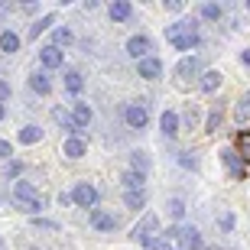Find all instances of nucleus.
Masks as SVG:
<instances>
[{
    "label": "nucleus",
    "mask_w": 250,
    "mask_h": 250,
    "mask_svg": "<svg viewBox=\"0 0 250 250\" xmlns=\"http://www.w3.org/2000/svg\"><path fill=\"white\" fill-rule=\"evenodd\" d=\"M198 17H188V20H179L172 26H166V42L176 46L179 52H188V49H198L202 46V36H198Z\"/></svg>",
    "instance_id": "f257e3e1"
},
{
    "label": "nucleus",
    "mask_w": 250,
    "mask_h": 250,
    "mask_svg": "<svg viewBox=\"0 0 250 250\" xmlns=\"http://www.w3.org/2000/svg\"><path fill=\"white\" fill-rule=\"evenodd\" d=\"M10 202L17 205L23 214H33V218L42 211V198H39L36 186H33V182H26V179L13 182V188H10Z\"/></svg>",
    "instance_id": "f03ea898"
},
{
    "label": "nucleus",
    "mask_w": 250,
    "mask_h": 250,
    "mask_svg": "<svg viewBox=\"0 0 250 250\" xmlns=\"http://www.w3.org/2000/svg\"><path fill=\"white\" fill-rule=\"evenodd\" d=\"M166 241L182 244V250H205L202 231H198L195 224H172V228L166 231Z\"/></svg>",
    "instance_id": "7ed1b4c3"
},
{
    "label": "nucleus",
    "mask_w": 250,
    "mask_h": 250,
    "mask_svg": "<svg viewBox=\"0 0 250 250\" xmlns=\"http://www.w3.org/2000/svg\"><path fill=\"white\" fill-rule=\"evenodd\" d=\"M159 234V214L156 211H143V218H140L137 224H133V231H130V241H137L146 247L149 241H156Z\"/></svg>",
    "instance_id": "20e7f679"
},
{
    "label": "nucleus",
    "mask_w": 250,
    "mask_h": 250,
    "mask_svg": "<svg viewBox=\"0 0 250 250\" xmlns=\"http://www.w3.org/2000/svg\"><path fill=\"white\" fill-rule=\"evenodd\" d=\"M149 121V107L143 101H130L124 104V124H127L130 130H143Z\"/></svg>",
    "instance_id": "39448f33"
},
{
    "label": "nucleus",
    "mask_w": 250,
    "mask_h": 250,
    "mask_svg": "<svg viewBox=\"0 0 250 250\" xmlns=\"http://www.w3.org/2000/svg\"><path fill=\"white\" fill-rule=\"evenodd\" d=\"M218 156H221V163L228 166L231 179H237V182H247V163H244V159L237 156V149H234V146H228V149H221Z\"/></svg>",
    "instance_id": "423d86ee"
},
{
    "label": "nucleus",
    "mask_w": 250,
    "mask_h": 250,
    "mask_svg": "<svg viewBox=\"0 0 250 250\" xmlns=\"http://www.w3.org/2000/svg\"><path fill=\"white\" fill-rule=\"evenodd\" d=\"M127 56L130 59H137V62H143V59H149L153 56V39L146 36V33H137V36H130L127 39Z\"/></svg>",
    "instance_id": "0eeeda50"
},
{
    "label": "nucleus",
    "mask_w": 250,
    "mask_h": 250,
    "mask_svg": "<svg viewBox=\"0 0 250 250\" xmlns=\"http://www.w3.org/2000/svg\"><path fill=\"white\" fill-rule=\"evenodd\" d=\"M72 198L78 208H98V186H91V182H75L72 188Z\"/></svg>",
    "instance_id": "6e6552de"
},
{
    "label": "nucleus",
    "mask_w": 250,
    "mask_h": 250,
    "mask_svg": "<svg viewBox=\"0 0 250 250\" xmlns=\"http://www.w3.org/2000/svg\"><path fill=\"white\" fill-rule=\"evenodd\" d=\"M88 221H91L94 231H101V234H114L117 228H121V221H117L111 211H104V208H94V211H88Z\"/></svg>",
    "instance_id": "1a4fd4ad"
},
{
    "label": "nucleus",
    "mask_w": 250,
    "mask_h": 250,
    "mask_svg": "<svg viewBox=\"0 0 250 250\" xmlns=\"http://www.w3.org/2000/svg\"><path fill=\"white\" fill-rule=\"evenodd\" d=\"M137 75L143 78V82H156V78H163V59L149 56V59H143V62H137Z\"/></svg>",
    "instance_id": "9d476101"
},
{
    "label": "nucleus",
    "mask_w": 250,
    "mask_h": 250,
    "mask_svg": "<svg viewBox=\"0 0 250 250\" xmlns=\"http://www.w3.org/2000/svg\"><path fill=\"white\" fill-rule=\"evenodd\" d=\"M39 62H42V72H52V68H62L65 62V52L56 46H42L39 49Z\"/></svg>",
    "instance_id": "9b49d317"
},
{
    "label": "nucleus",
    "mask_w": 250,
    "mask_h": 250,
    "mask_svg": "<svg viewBox=\"0 0 250 250\" xmlns=\"http://www.w3.org/2000/svg\"><path fill=\"white\" fill-rule=\"evenodd\" d=\"M29 91H36L39 98H49V94H52V78H49V72H33L29 75Z\"/></svg>",
    "instance_id": "f8f14e48"
},
{
    "label": "nucleus",
    "mask_w": 250,
    "mask_h": 250,
    "mask_svg": "<svg viewBox=\"0 0 250 250\" xmlns=\"http://www.w3.org/2000/svg\"><path fill=\"white\" fill-rule=\"evenodd\" d=\"M84 153H88V140H82V137H68L62 143V156H68V159H82Z\"/></svg>",
    "instance_id": "ddd939ff"
},
{
    "label": "nucleus",
    "mask_w": 250,
    "mask_h": 250,
    "mask_svg": "<svg viewBox=\"0 0 250 250\" xmlns=\"http://www.w3.org/2000/svg\"><path fill=\"white\" fill-rule=\"evenodd\" d=\"M52 117L62 124V130L68 133V137H82V130H78V124H75L72 111H65V107H52Z\"/></svg>",
    "instance_id": "4468645a"
},
{
    "label": "nucleus",
    "mask_w": 250,
    "mask_h": 250,
    "mask_svg": "<svg viewBox=\"0 0 250 250\" xmlns=\"http://www.w3.org/2000/svg\"><path fill=\"white\" fill-rule=\"evenodd\" d=\"M121 182H124V192H146V176H143V172L127 169L121 176Z\"/></svg>",
    "instance_id": "2eb2a0df"
},
{
    "label": "nucleus",
    "mask_w": 250,
    "mask_h": 250,
    "mask_svg": "<svg viewBox=\"0 0 250 250\" xmlns=\"http://www.w3.org/2000/svg\"><path fill=\"white\" fill-rule=\"evenodd\" d=\"M159 130H163V137H166V140H176V133H179V114L176 111H163V117H159Z\"/></svg>",
    "instance_id": "dca6fc26"
},
{
    "label": "nucleus",
    "mask_w": 250,
    "mask_h": 250,
    "mask_svg": "<svg viewBox=\"0 0 250 250\" xmlns=\"http://www.w3.org/2000/svg\"><path fill=\"white\" fill-rule=\"evenodd\" d=\"M221 82H224V75L218 72V68H208V72L202 75V82H198V88H202L205 94H214L218 88H221Z\"/></svg>",
    "instance_id": "f3484780"
},
{
    "label": "nucleus",
    "mask_w": 250,
    "mask_h": 250,
    "mask_svg": "<svg viewBox=\"0 0 250 250\" xmlns=\"http://www.w3.org/2000/svg\"><path fill=\"white\" fill-rule=\"evenodd\" d=\"M198 68H202L198 56H186L182 62L176 65V78H195V75H198Z\"/></svg>",
    "instance_id": "a211bd4d"
},
{
    "label": "nucleus",
    "mask_w": 250,
    "mask_h": 250,
    "mask_svg": "<svg viewBox=\"0 0 250 250\" xmlns=\"http://www.w3.org/2000/svg\"><path fill=\"white\" fill-rule=\"evenodd\" d=\"M107 13H111L114 23H124V20L133 17V3H127V0H114L111 7H107Z\"/></svg>",
    "instance_id": "6ab92c4d"
},
{
    "label": "nucleus",
    "mask_w": 250,
    "mask_h": 250,
    "mask_svg": "<svg viewBox=\"0 0 250 250\" xmlns=\"http://www.w3.org/2000/svg\"><path fill=\"white\" fill-rule=\"evenodd\" d=\"M72 117H75V124H78V130H84V127H88V124L94 121L91 107H88V104H84V101H75V104H72Z\"/></svg>",
    "instance_id": "aec40b11"
},
{
    "label": "nucleus",
    "mask_w": 250,
    "mask_h": 250,
    "mask_svg": "<svg viewBox=\"0 0 250 250\" xmlns=\"http://www.w3.org/2000/svg\"><path fill=\"white\" fill-rule=\"evenodd\" d=\"M234 149H237V156L250 166V130H237L234 133Z\"/></svg>",
    "instance_id": "412c9836"
},
{
    "label": "nucleus",
    "mask_w": 250,
    "mask_h": 250,
    "mask_svg": "<svg viewBox=\"0 0 250 250\" xmlns=\"http://www.w3.org/2000/svg\"><path fill=\"white\" fill-rule=\"evenodd\" d=\"M65 91L68 94H82L84 91V75L75 72V68H68V72H65Z\"/></svg>",
    "instance_id": "4be33fe9"
},
{
    "label": "nucleus",
    "mask_w": 250,
    "mask_h": 250,
    "mask_svg": "<svg viewBox=\"0 0 250 250\" xmlns=\"http://www.w3.org/2000/svg\"><path fill=\"white\" fill-rule=\"evenodd\" d=\"M0 52H7V56L20 52V36L13 29H3V33H0Z\"/></svg>",
    "instance_id": "5701e85b"
},
{
    "label": "nucleus",
    "mask_w": 250,
    "mask_h": 250,
    "mask_svg": "<svg viewBox=\"0 0 250 250\" xmlns=\"http://www.w3.org/2000/svg\"><path fill=\"white\" fill-rule=\"evenodd\" d=\"M52 23H56V13H46V17H39L36 23H33V26H29V33H26V36L33 39V42H36V39L42 36V33H46V29L52 26Z\"/></svg>",
    "instance_id": "b1692460"
},
{
    "label": "nucleus",
    "mask_w": 250,
    "mask_h": 250,
    "mask_svg": "<svg viewBox=\"0 0 250 250\" xmlns=\"http://www.w3.org/2000/svg\"><path fill=\"white\" fill-rule=\"evenodd\" d=\"M72 42H75V33L68 26H56L52 29V46L56 49H65V46H72Z\"/></svg>",
    "instance_id": "393cba45"
},
{
    "label": "nucleus",
    "mask_w": 250,
    "mask_h": 250,
    "mask_svg": "<svg viewBox=\"0 0 250 250\" xmlns=\"http://www.w3.org/2000/svg\"><path fill=\"white\" fill-rule=\"evenodd\" d=\"M166 211H169V218H172L176 224H182V218H186V202H182L179 195H172V198L166 202Z\"/></svg>",
    "instance_id": "a878e982"
},
{
    "label": "nucleus",
    "mask_w": 250,
    "mask_h": 250,
    "mask_svg": "<svg viewBox=\"0 0 250 250\" xmlns=\"http://www.w3.org/2000/svg\"><path fill=\"white\" fill-rule=\"evenodd\" d=\"M20 143H23V146H33V143H39V140H42V130L36 127V124H26V127L20 130Z\"/></svg>",
    "instance_id": "bb28decb"
},
{
    "label": "nucleus",
    "mask_w": 250,
    "mask_h": 250,
    "mask_svg": "<svg viewBox=\"0 0 250 250\" xmlns=\"http://www.w3.org/2000/svg\"><path fill=\"white\" fill-rule=\"evenodd\" d=\"M221 17H224L221 3H202V7H198V20H208V23H218Z\"/></svg>",
    "instance_id": "cd10ccee"
},
{
    "label": "nucleus",
    "mask_w": 250,
    "mask_h": 250,
    "mask_svg": "<svg viewBox=\"0 0 250 250\" xmlns=\"http://www.w3.org/2000/svg\"><path fill=\"white\" fill-rule=\"evenodd\" d=\"M234 117H237L241 124H247V121H250V88L241 94V101H237V107H234Z\"/></svg>",
    "instance_id": "c85d7f7f"
},
{
    "label": "nucleus",
    "mask_w": 250,
    "mask_h": 250,
    "mask_svg": "<svg viewBox=\"0 0 250 250\" xmlns=\"http://www.w3.org/2000/svg\"><path fill=\"white\" fill-rule=\"evenodd\" d=\"M221 121H224V107L218 104V107H211V114H208V121H205V133H218Z\"/></svg>",
    "instance_id": "c756f323"
},
{
    "label": "nucleus",
    "mask_w": 250,
    "mask_h": 250,
    "mask_svg": "<svg viewBox=\"0 0 250 250\" xmlns=\"http://www.w3.org/2000/svg\"><path fill=\"white\" fill-rule=\"evenodd\" d=\"M124 205H127L130 211H140V208H146V192H124Z\"/></svg>",
    "instance_id": "7c9ffc66"
},
{
    "label": "nucleus",
    "mask_w": 250,
    "mask_h": 250,
    "mask_svg": "<svg viewBox=\"0 0 250 250\" xmlns=\"http://www.w3.org/2000/svg\"><path fill=\"white\" fill-rule=\"evenodd\" d=\"M130 169L146 176V172H149V156H146V153H140V149H137V153H130Z\"/></svg>",
    "instance_id": "2f4dec72"
},
{
    "label": "nucleus",
    "mask_w": 250,
    "mask_h": 250,
    "mask_svg": "<svg viewBox=\"0 0 250 250\" xmlns=\"http://www.w3.org/2000/svg\"><path fill=\"white\" fill-rule=\"evenodd\" d=\"M234 224H237L234 211H221V214H218V228H221L224 234H231V231H234Z\"/></svg>",
    "instance_id": "473e14b6"
},
{
    "label": "nucleus",
    "mask_w": 250,
    "mask_h": 250,
    "mask_svg": "<svg viewBox=\"0 0 250 250\" xmlns=\"http://www.w3.org/2000/svg\"><path fill=\"white\" fill-rule=\"evenodd\" d=\"M3 172H7V179H13V182H20V172H23V163H20V159H10Z\"/></svg>",
    "instance_id": "72a5a7b5"
},
{
    "label": "nucleus",
    "mask_w": 250,
    "mask_h": 250,
    "mask_svg": "<svg viewBox=\"0 0 250 250\" xmlns=\"http://www.w3.org/2000/svg\"><path fill=\"white\" fill-rule=\"evenodd\" d=\"M179 166H182V169H198V159H195V153H179Z\"/></svg>",
    "instance_id": "f704fd0d"
},
{
    "label": "nucleus",
    "mask_w": 250,
    "mask_h": 250,
    "mask_svg": "<svg viewBox=\"0 0 250 250\" xmlns=\"http://www.w3.org/2000/svg\"><path fill=\"white\" fill-rule=\"evenodd\" d=\"M0 159H13V143H10V140H0Z\"/></svg>",
    "instance_id": "c9c22d12"
},
{
    "label": "nucleus",
    "mask_w": 250,
    "mask_h": 250,
    "mask_svg": "<svg viewBox=\"0 0 250 250\" xmlns=\"http://www.w3.org/2000/svg\"><path fill=\"white\" fill-rule=\"evenodd\" d=\"M33 224H36V228H42V231H56V228H59L56 221H46V218H33Z\"/></svg>",
    "instance_id": "e433bc0d"
},
{
    "label": "nucleus",
    "mask_w": 250,
    "mask_h": 250,
    "mask_svg": "<svg viewBox=\"0 0 250 250\" xmlns=\"http://www.w3.org/2000/svg\"><path fill=\"white\" fill-rule=\"evenodd\" d=\"M7 98H10V82H7V78H0V104L7 101Z\"/></svg>",
    "instance_id": "4c0bfd02"
},
{
    "label": "nucleus",
    "mask_w": 250,
    "mask_h": 250,
    "mask_svg": "<svg viewBox=\"0 0 250 250\" xmlns=\"http://www.w3.org/2000/svg\"><path fill=\"white\" fill-rule=\"evenodd\" d=\"M59 205H62V208H68V205H75L72 192H59Z\"/></svg>",
    "instance_id": "58836bf2"
},
{
    "label": "nucleus",
    "mask_w": 250,
    "mask_h": 250,
    "mask_svg": "<svg viewBox=\"0 0 250 250\" xmlns=\"http://www.w3.org/2000/svg\"><path fill=\"white\" fill-rule=\"evenodd\" d=\"M195 121H198V111H195L192 104H188V111H186V124H188V127H195Z\"/></svg>",
    "instance_id": "ea45409f"
},
{
    "label": "nucleus",
    "mask_w": 250,
    "mask_h": 250,
    "mask_svg": "<svg viewBox=\"0 0 250 250\" xmlns=\"http://www.w3.org/2000/svg\"><path fill=\"white\" fill-rule=\"evenodd\" d=\"M166 10L169 13H182V0H166Z\"/></svg>",
    "instance_id": "a19ab883"
},
{
    "label": "nucleus",
    "mask_w": 250,
    "mask_h": 250,
    "mask_svg": "<svg viewBox=\"0 0 250 250\" xmlns=\"http://www.w3.org/2000/svg\"><path fill=\"white\" fill-rule=\"evenodd\" d=\"M241 62H244V65L250 68V49H244V52H241Z\"/></svg>",
    "instance_id": "79ce46f5"
},
{
    "label": "nucleus",
    "mask_w": 250,
    "mask_h": 250,
    "mask_svg": "<svg viewBox=\"0 0 250 250\" xmlns=\"http://www.w3.org/2000/svg\"><path fill=\"white\" fill-rule=\"evenodd\" d=\"M3 117H7V107H3V104H0V121H3Z\"/></svg>",
    "instance_id": "37998d69"
},
{
    "label": "nucleus",
    "mask_w": 250,
    "mask_h": 250,
    "mask_svg": "<svg viewBox=\"0 0 250 250\" xmlns=\"http://www.w3.org/2000/svg\"><path fill=\"white\" fill-rule=\"evenodd\" d=\"M0 250H3V237H0Z\"/></svg>",
    "instance_id": "c03bdc74"
},
{
    "label": "nucleus",
    "mask_w": 250,
    "mask_h": 250,
    "mask_svg": "<svg viewBox=\"0 0 250 250\" xmlns=\"http://www.w3.org/2000/svg\"><path fill=\"white\" fill-rule=\"evenodd\" d=\"M247 10H250V0H247Z\"/></svg>",
    "instance_id": "a18cd8bd"
}]
</instances>
